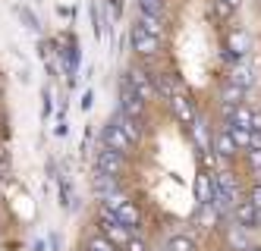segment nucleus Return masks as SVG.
I'll list each match as a JSON object with an SVG mask.
<instances>
[{
	"label": "nucleus",
	"instance_id": "nucleus-1",
	"mask_svg": "<svg viewBox=\"0 0 261 251\" xmlns=\"http://www.w3.org/2000/svg\"><path fill=\"white\" fill-rule=\"evenodd\" d=\"M98 229H101V236L110 239L117 248H126L129 239H133V229H129V226L114 214V210L104 207V204H101V210H98Z\"/></svg>",
	"mask_w": 261,
	"mask_h": 251
},
{
	"label": "nucleus",
	"instance_id": "nucleus-2",
	"mask_svg": "<svg viewBox=\"0 0 261 251\" xmlns=\"http://www.w3.org/2000/svg\"><path fill=\"white\" fill-rule=\"evenodd\" d=\"M104 207H110V210H114V214L129 226V229H133V233H136V229L142 226V210L133 204V201H129L126 195H123V191H120V195H110V198H104L101 201Z\"/></svg>",
	"mask_w": 261,
	"mask_h": 251
},
{
	"label": "nucleus",
	"instance_id": "nucleus-3",
	"mask_svg": "<svg viewBox=\"0 0 261 251\" xmlns=\"http://www.w3.org/2000/svg\"><path fill=\"white\" fill-rule=\"evenodd\" d=\"M101 145H104V148H110V151H120V154H126V157L136 151V142L129 138V135H126V132H123V129L114 123V120H110L107 126H101Z\"/></svg>",
	"mask_w": 261,
	"mask_h": 251
},
{
	"label": "nucleus",
	"instance_id": "nucleus-4",
	"mask_svg": "<svg viewBox=\"0 0 261 251\" xmlns=\"http://www.w3.org/2000/svg\"><path fill=\"white\" fill-rule=\"evenodd\" d=\"M145 104H148V101L142 98L133 85H129V79H123V82H120V110L126 113V117L145 123Z\"/></svg>",
	"mask_w": 261,
	"mask_h": 251
},
{
	"label": "nucleus",
	"instance_id": "nucleus-5",
	"mask_svg": "<svg viewBox=\"0 0 261 251\" xmlns=\"http://www.w3.org/2000/svg\"><path fill=\"white\" fill-rule=\"evenodd\" d=\"M129 44L139 57H158L161 53V38H154L151 32H145L142 25H133L129 29Z\"/></svg>",
	"mask_w": 261,
	"mask_h": 251
},
{
	"label": "nucleus",
	"instance_id": "nucleus-6",
	"mask_svg": "<svg viewBox=\"0 0 261 251\" xmlns=\"http://www.w3.org/2000/svg\"><path fill=\"white\" fill-rule=\"evenodd\" d=\"M167 104H170V110H173V117L182 123V126H192L195 120H198V113H195V104H192V98H189V91H173L170 98H167Z\"/></svg>",
	"mask_w": 261,
	"mask_h": 251
},
{
	"label": "nucleus",
	"instance_id": "nucleus-7",
	"mask_svg": "<svg viewBox=\"0 0 261 251\" xmlns=\"http://www.w3.org/2000/svg\"><path fill=\"white\" fill-rule=\"evenodd\" d=\"M95 170H101V173H110V176H120V173L126 170V154H120V151H110V148H98V154H95Z\"/></svg>",
	"mask_w": 261,
	"mask_h": 251
},
{
	"label": "nucleus",
	"instance_id": "nucleus-8",
	"mask_svg": "<svg viewBox=\"0 0 261 251\" xmlns=\"http://www.w3.org/2000/svg\"><path fill=\"white\" fill-rule=\"evenodd\" d=\"M233 220H236L239 226H246L249 233H252V229L261 226V210L252 204V198H239V201L233 204Z\"/></svg>",
	"mask_w": 261,
	"mask_h": 251
},
{
	"label": "nucleus",
	"instance_id": "nucleus-9",
	"mask_svg": "<svg viewBox=\"0 0 261 251\" xmlns=\"http://www.w3.org/2000/svg\"><path fill=\"white\" fill-rule=\"evenodd\" d=\"M126 79L129 85H133L145 101H154V94H158V85H154V75H148L145 69H129L126 72Z\"/></svg>",
	"mask_w": 261,
	"mask_h": 251
},
{
	"label": "nucleus",
	"instance_id": "nucleus-10",
	"mask_svg": "<svg viewBox=\"0 0 261 251\" xmlns=\"http://www.w3.org/2000/svg\"><path fill=\"white\" fill-rule=\"evenodd\" d=\"M214 179H217V191H220V195L227 198L230 204H236V201H239V182H236L233 173L223 166V170H217V173H214Z\"/></svg>",
	"mask_w": 261,
	"mask_h": 251
},
{
	"label": "nucleus",
	"instance_id": "nucleus-11",
	"mask_svg": "<svg viewBox=\"0 0 261 251\" xmlns=\"http://www.w3.org/2000/svg\"><path fill=\"white\" fill-rule=\"evenodd\" d=\"M249 44H252V41H249V35L242 32V29H233V32L227 35V57L239 63L242 57L249 53Z\"/></svg>",
	"mask_w": 261,
	"mask_h": 251
},
{
	"label": "nucleus",
	"instance_id": "nucleus-12",
	"mask_svg": "<svg viewBox=\"0 0 261 251\" xmlns=\"http://www.w3.org/2000/svg\"><path fill=\"white\" fill-rule=\"evenodd\" d=\"M214 151H217V157H223V160H233L236 154H239V145L233 142V135H230L227 126L214 132Z\"/></svg>",
	"mask_w": 261,
	"mask_h": 251
},
{
	"label": "nucleus",
	"instance_id": "nucleus-13",
	"mask_svg": "<svg viewBox=\"0 0 261 251\" xmlns=\"http://www.w3.org/2000/svg\"><path fill=\"white\" fill-rule=\"evenodd\" d=\"M91 188H95V195H98L101 201L110 198V195H120V182H117V176H110V173H101V170H95Z\"/></svg>",
	"mask_w": 261,
	"mask_h": 251
},
{
	"label": "nucleus",
	"instance_id": "nucleus-14",
	"mask_svg": "<svg viewBox=\"0 0 261 251\" xmlns=\"http://www.w3.org/2000/svg\"><path fill=\"white\" fill-rule=\"evenodd\" d=\"M214 188H217V179H211L208 170H201L198 176H195V201L198 204H208L211 195H214Z\"/></svg>",
	"mask_w": 261,
	"mask_h": 251
},
{
	"label": "nucleus",
	"instance_id": "nucleus-15",
	"mask_svg": "<svg viewBox=\"0 0 261 251\" xmlns=\"http://www.w3.org/2000/svg\"><path fill=\"white\" fill-rule=\"evenodd\" d=\"M114 123H117V126H120V129L129 135V138L136 142V145L142 142V132H145V129H142V120H133V117H126V113L117 107V113H114Z\"/></svg>",
	"mask_w": 261,
	"mask_h": 251
},
{
	"label": "nucleus",
	"instance_id": "nucleus-16",
	"mask_svg": "<svg viewBox=\"0 0 261 251\" xmlns=\"http://www.w3.org/2000/svg\"><path fill=\"white\" fill-rule=\"evenodd\" d=\"M217 217H220V214H217V207L208 201V204H198V207H195L192 223H195V226H201V229H211V226L217 223Z\"/></svg>",
	"mask_w": 261,
	"mask_h": 251
},
{
	"label": "nucleus",
	"instance_id": "nucleus-17",
	"mask_svg": "<svg viewBox=\"0 0 261 251\" xmlns=\"http://www.w3.org/2000/svg\"><path fill=\"white\" fill-rule=\"evenodd\" d=\"M136 25H142L145 32H151L154 38H164V19H161V16H151V13H142V10H139Z\"/></svg>",
	"mask_w": 261,
	"mask_h": 251
},
{
	"label": "nucleus",
	"instance_id": "nucleus-18",
	"mask_svg": "<svg viewBox=\"0 0 261 251\" xmlns=\"http://www.w3.org/2000/svg\"><path fill=\"white\" fill-rule=\"evenodd\" d=\"M246 233H249V229H246V226H239V223L233 220V226L227 229V242H230V248H236V251H246V248H249V239H246Z\"/></svg>",
	"mask_w": 261,
	"mask_h": 251
},
{
	"label": "nucleus",
	"instance_id": "nucleus-19",
	"mask_svg": "<svg viewBox=\"0 0 261 251\" xmlns=\"http://www.w3.org/2000/svg\"><path fill=\"white\" fill-rule=\"evenodd\" d=\"M230 129V135H233V142L239 145V151H249L252 148V129H246V126H236V123H223Z\"/></svg>",
	"mask_w": 261,
	"mask_h": 251
},
{
	"label": "nucleus",
	"instance_id": "nucleus-20",
	"mask_svg": "<svg viewBox=\"0 0 261 251\" xmlns=\"http://www.w3.org/2000/svg\"><path fill=\"white\" fill-rule=\"evenodd\" d=\"M230 82H233V85H239L242 91L252 88V82H255V79H252V69H249L246 63H236V66H233V72H230Z\"/></svg>",
	"mask_w": 261,
	"mask_h": 251
},
{
	"label": "nucleus",
	"instance_id": "nucleus-21",
	"mask_svg": "<svg viewBox=\"0 0 261 251\" xmlns=\"http://www.w3.org/2000/svg\"><path fill=\"white\" fill-rule=\"evenodd\" d=\"M227 123H236V126H246V129H252V123H255V110H252V107H246V104H239V107L233 110V117H230Z\"/></svg>",
	"mask_w": 261,
	"mask_h": 251
},
{
	"label": "nucleus",
	"instance_id": "nucleus-22",
	"mask_svg": "<svg viewBox=\"0 0 261 251\" xmlns=\"http://www.w3.org/2000/svg\"><path fill=\"white\" fill-rule=\"evenodd\" d=\"M57 195H60V204L63 207H76V198H72V185L66 176H57Z\"/></svg>",
	"mask_w": 261,
	"mask_h": 251
},
{
	"label": "nucleus",
	"instance_id": "nucleus-23",
	"mask_svg": "<svg viewBox=\"0 0 261 251\" xmlns=\"http://www.w3.org/2000/svg\"><path fill=\"white\" fill-rule=\"evenodd\" d=\"M85 251H120V248L98 233V236H88V239H85Z\"/></svg>",
	"mask_w": 261,
	"mask_h": 251
},
{
	"label": "nucleus",
	"instance_id": "nucleus-24",
	"mask_svg": "<svg viewBox=\"0 0 261 251\" xmlns=\"http://www.w3.org/2000/svg\"><path fill=\"white\" fill-rule=\"evenodd\" d=\"M164 251H198V248H195V242L189 236H173L170 242H167Z\"/></svg>",
	"mask_w": 261,
	"mask_h": 251
},
{
	"label": "nucleus",
	"instance_id": "nucleus-25",
	"mask_svg": "<svg viewBox=\"0 0 261 251\" xmlns=\"http://www.w3.org/2000/svg\"><path fill=\"white\" fill-rule=\"evenodd\" d=\"M139 10H142V13H151V16H161V19H164V0H139Z\"/></svg>",
	"mask_w": 261,
	"mask_h": 251
},
{
	"label": "nucleus",
	"instance_id": "nucleus-26",
	"mask_svg": "<svg viewBox=\"0 0 261 251\" xmlns=\"http://www.w3.org/2000/svg\"><path fill=\"white\" fill-rule=\"evenodd\" d=\"M211 7H214V13H217L220 19H230V16L236 13V7H230L227 0H211Z\"/></svg>",
	"mask_w": 261,
	"mask_h": 251
},
{
	"label": "nucleus",
	"instance_id": "nucleus-27",
	"mask_svg": "<svg viewBox=\"0 0 261 251\" xmlns=\"http://www.w3.org/2000/svg\"><path fill=\"white\" fill-rule=\"evenodd\" d=\"M123 251H148V245H145L139 236H133V239H129V245H126Z\"/></svg>",
	"mask_w": 261,
	"mask_h": 251
},
{
	"label": "nucleus",
	"instance_id": "nucleus-28",
	"mask_svg": "<svg viewBox=\"0 0 261 251\" xmlns=\"http://www.w3.org/2000/svg\"><path fill=\"white\" fill-rule=\"evenodd\" d=\"M249 198H252V204L261 210V182H255V185L249 188Z\"/></svg>",
	"mask_w": 261,
	"mask_h": 251
},
{
	"label": "nucleus",
	"instance_id": "nucleus-29",
	"mask_svg": "<svg viewBox=\"0 0 261 251\" xmlns=\"http://www.w3.org/2000/svg\"><path fill=\"white\" fill-rule=\"evenodd\" d=\"M19 16H22V19H25V25H29V29H32V32H38V29H41V25H38V19H35V16H32V13H29V10H19Z\"/></svg>",
	"mask_w": 261,
	"mask_h": 251
},
{
	"label": "nucleus",
	"instance_id": "nucleus-30",
	"mask_svg": "<svg viewBox=\"0 0 261 251\" xmlns=\"http://www.w3.org/2000/svg\"><path fill=\"white\" fill-rule=\"evenodd\" d=\"M91 104H95V94H91V88H85V94H82L79 107H82V110H91Z\"/></svg>",
	"mask_w": 261,
	"mask_h": 251
},
{
	"label": "nucleus",
	"instance_id": "nucleus-31",
	"mask_svg": "<svg viewBox=\"0 0 261 251\" xmlns=\"http://www.w3.org/2000/svg\"><path fill=\"white\" fill-rule=\"evenodd\" d=\"M69 132V126H66V120H57V126H54V135H57V138H63V135Z\"/></svg>",
	"mask_w": 261,
	"mask_h": 251
},
{
	"label": "nucleus",
	"instance_id": "nucleus-32",
	"mask_svg": "<svg viewBox=\"0 0 261 251\" xmlns=\"http://www.w3.org/2000/svg\"><path fill=\"white\" fill-rule=\"evenodd\" d=\"M50 98H54V94H50V88H44V117H47V113H50V107H54V104H50Z\"/></svg>",
	"mask_w": 261,
	"mask_h": 251
},
{
	"label": "nucleus",
	"instance_id": "nucleus-33",
	"mask_svg": "<svg viewBox=\"0 0 261 251\" xmlns=\"http://www.w3.org/2000/svg\"><path fill=\"white\" fill-rule=\"evenodd\" d=\"M50 248H54V251H60V239H57V233H50Z\"/></svg>",
	"mask_w": 261,
	"mask_h": 251
},
{
	"label": "nucleus",
	"instance_id": "nucleus-34",
	"mask_svg": "<svg viewBox=\"0 0 261 251\" xmlns=\"http://www.w3.org/2000/svg\"><path fill=\"white\" fill-rule=\"evenodd\" d=\"M35 251H44V242H35Z\"/></svg>",
	"mask_w": 261,
	"mask_h": 251
},
{
	"label": "nucleus",
	"instance_id": "nucleus-35",
	"mask_svg": "<svg viewBox=\"0 0 261 251\" xmlns=\"http://www.w3.org/2000/svg\"><path fill=\"white\" fill-rule=\"evenodd\" d=\"M246 251H261V248H255V245H249V248H246Z\"/></svg>",
	"mask_w": 261,
	"mask_h": 251
}]
</instances>
